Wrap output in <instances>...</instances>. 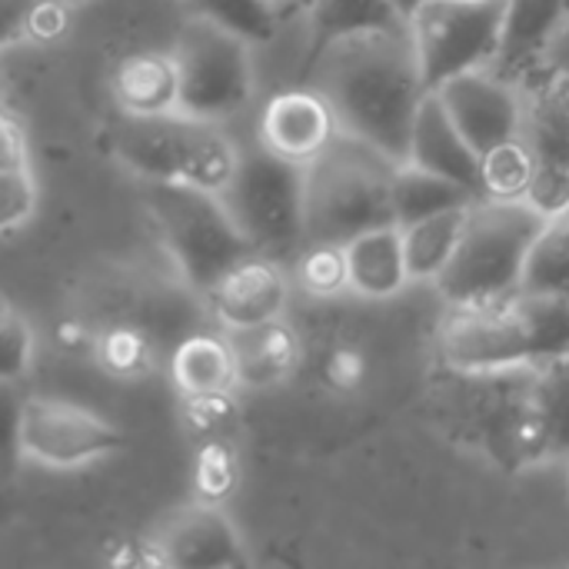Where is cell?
Segmentation results:
<instances>
[{
  "label": "cell",
  "mask_w": 569,
  "mask_h": 569,
  "mask_svg": "<svg viewBox=\"0 0 569 569\" xmlns=\"http://www.w3.org/2000/svg\"><path fill=\"white\" fill-rule=\"evenodd\" d=\"M333 107L343 133H353L397 163L410 160V137L423 97L420 57L410 27L360 30L327 43L297 77Z\"/></svg>",
  "instance_id": "obj_1"
},
{
  "label": "cell",
  "mask_w": 569,
  "mask_h": 569,
  "mask_svg": "<svg viewBox=\"0 0 569 569\" xmlns=\"http://www.w3.org/2000/svg\"><path fill=\"white\" fill-rule=\"evenodd\" d=\"M397 167L373 143L340 130L307 163V243H347L363 230L397 223Z\"/></svg>",
  "instance_id": "obj_2"
},
{
  "label": "cell",
  "mask_w": 569,
  "mask_h": 569,
  "mask_svg": "<svg viewBox=\"0 0 569 569\" xmlns=\"http://www.w3.org/2000/svg\"><path fill=\"white\" fill-rule=\"evenodd\" d=\"M143 203L167 260L197 297H207L230 267L253 253L220 193L183 180H147Z\"/></svg>",
  "instance_id": "obj_3"
},
{
  "label": "cell",
  "mask_w": 569,
  "mask_h": 569,
  "mask_svg": "<svg viewBox=\"0 0 569 569\" xmlns=\"http://www.w3.org/2000/svg\"><path fill=\"white\" fill-rule=\"evenodd\" d=\"M547 220L530 200H473L463 240L437 280L440 297L447 303H497L517 297L527 253Z\"/></svg>",
  "instance_id": "obj_4"
},
{
  "label": "cell",
  "mask_w": 569,
  "mask_h": 569,
  "mask_svg": "<svg viewBox=\"0 0 569 569\" xmlns=\"http://www.w3.org/2000/svg\"><path fill=\"white\" fill-rule=\"evenodd\" d=\"M253 253L283 267L307 247V163L273 153L260 137L240 143V163L220 193Z\"/></svg>",
  "instance_id": "obj_5"
},
{
  "label": "cell",
  "mask_w": 569,
  "mask_h": 569,
  "mask_svg": "<svg viewBox=\"0 0 569 569\" xmlns=\"http://www.w3.org/2000/svg\"><path fill=\"white\" fill-rule=\"evenodd\" d=\"M180 70V113L210 123H230L257 93L253 43L243 37L190 17L173 43Z\"/></svg>",
  "instance_id": "obj_6"
},
{
  "label": "cell",
  "mask_w": 569,
  "mask_h": 569,
  "mask_svg": "<svg viewBox=\"0 0 569 569\" xmlns=\"http://www.w3.org/2000/svg\"><path fill=\"white\" fill-rule=\"evenodd\" d=\"M507 23V0H427L410 17L427 90L457 73L490 67L497 60Z\"/></svg>",
  "instance_id": "obj_7"
},
{
  "label": "cell",
  "mask_w": 569,
  "mask_h": 569,
  "mask_svg": "<svg viewBox=\"0 0 569 569\" xmlns=\"http://www.w3.org/2000/svg\"><path fill=\"white\" fill-rule=\"evenodd\" d=\"M10 440L17 457L47 470L90 467L127 447V437L113 420L60 397H27L13 410Z\"/></svg>",
  "instance_id": "obj_8"
},
{
  "label": "cell",
  "mask_w": 569,
  "mask_h": 569,
  "mask_svg": "<svg viewBox=\"0 0 569 569\" xmlns=\"http://www.w3.org/2000/svg\"><path fill=\"white\" fill-rule=\"evenodd\" d=\"M437 353L443 370L460 373L537 367L530 330L513 297L497 303H447L437 327Z\"/></svg>",
  "instance_id": "obj_9"
},
{
  "label": "cell",
  "mask_w": 569,
  "mask_h": 569,
  "mask_svg": "<svg viewBox=\"0 0 569 569\" xmlns=\"http://www.w3.org/2000/svg\"><path fill=\"white\" fill-rule=\"evenodd\" d=\"M523 140L533 150L537 177L530 203L543 217L569 210V73L547 67L523 83Z\"/></svg>",
  "instance_id": "obj_10"
},
{
  "label": "cell",
  "mask_w": 569,
  "mask_h": 569,
  "mask_svg": "<svg viewBox=\"0 0 569 569\" xmlns=\"http://www.w3.org/2000/svg\"><path fill=\"white\" fill-rule=\"evenodd\" d=\"M437 97L480 153L523 133V87L493 67L450 77L437 87Z\"/></svg>",
  "instance_id": "obj_11"
},
{
  "label": "cell",
  "mask_w": 569,
  "mask_h": 569,
  "mask_svg": "<svg viewBox=\"0 0 569 569\" xmlns=\"http://www.w3.org/2000/svg\"><path fill=\"white\" fill-rule=\"evenodd\" d=\"M153 543L170 569H237L250 557L220 503H187L160 520Z\"/></svg>",
  "instance_id": "obj_12"
},
{
  "label": "cell",
  "mask_w": 569,
  "mask_h": 569,
  "mask_svg": "<svg viewBox=\"0 0 569 569\" xmlns=\"http://www.w3.org/2000/svg\"><path fill=\"white\" fill-rule=\"evenodd\" d=\"M340 133L333 107L310 83H293L277 90L257 123V137L280 157L293 163H310Z\"/></svg>",
  "instance_id": "obj_13"
},
{
  "label": "cell",
  "mask_w": 569,
  "mask_h": 569,
  "mask_svg": "<svg viewBox=\"0 0 569 569\" xmlns=\"http://www.w3.org/2000/svg\"><path fill=\"white\" fill-rule=\"evenodd\" d=\"M287 270L290 267H283L263 253H250L237 267H230L203 300L210 303V310L223 330L277 320V317H283L287 297H290Z\"/></svg>",
  "instance_id": "obj_14"
},
{
  "label": "cell",
  "mask_w": 569,
  "mask_h": 569,
  "mask_svg": "<svg viewBox=\"0 0 569 569\" xmlns=\"http://www.w3.org/2000/svg\"><path fill=\"white\" fill-rule=\"evenodd\" d=\"M569 23V0H507V23L490 63L513 83H530L547 70L550 50Z\"/></svg>",
  "instance_id": "obj_15"
},
{
  "label": "cell",
  "mask_w": 569,
  "mask_h": 569,
  "mask_svg": "<svg viewBox=\"0 0 569 569\" xmlns=\"http://www.w3.org/2000/svg\"><path fill=\"white\" fill-rule=\"evenodd\" d=\"M187 130L190 117L163 113V117H127L113 137V150L120 163L147 180H180L183 177V153H187Z\"/></svg>",
  "instance_id": "obj_16"
},
{
  "label": "cell",
  "mask_w": 569,
  "mask_h": 569,
  "mask_svg": "<svg viewBox=\"0 0 569 569\" xmlns=\"http://www.w3.org/2000/svg\"><path fill=\"white\" fill-rule=\"evenodd\" d=\"M410 163H420L433 173H443L463 187H470L477 197H483L480 187V150L460 133L453 117L447 113L437 90H430L420 103L413 137H410Z\"/></svg>",
  "instance_id": "obj_17"
},
{
  "label": "cell",
  "mask_w": 569,
  "mask_h": 569,
  "mask_svg": "<svg viewBox=\"0 0 569 569\" xmlns=\"http://www.w3.org/2000/svg\"><path fill=\"white\" fill-rule=\"evenodd\" d=\"M223 333L233 350L240 387H250V390L280 387L297 373V367L303 360L300 337L293 333V327L283 317L250 323V327H230Z\"/></svg>",
  "instance_id": "obj_18"
},
{
  "label": "cell",
  "mask_w": 569,
  "mask_h": 569,
  "mask_svg": "<svg viewBox=\"0 0 569 569\" xmlns=\"http://www.w3.org/2000/svg\"><path fill=\"white\" fill-rule=\"evenodd\" d=\"M110 90L127 117L180 113V70L173 50H133L120 57L110 77Z\"/></svg>",
  "instance_id": "obj_19"
},
{
  "label": "cell",
  "mask_w": 569,
  "mask_h": 569,
  "mask_svg": "<svg viewBox=\"0 0 569 569\" xmlns=\"http://www.w3.org/2000/svg\"><path fill=\"white\" fill-rule=\"evenodd\" d=\"M343 250H347V270H350L353 293H360L367 300H390L410 283L400 223L363 230L353 240H347Z\"/></svg>",
  "instance_id": "obj_20"
},
{
  "label": "cell",
  "mask_w": 569,
  "mask_h": 569,
  "mask_svg": "<svg viewBox=\"0 0 569 569\" xmlns=\"http://www.w3.org/2000/svg\"><path fill=\"white\" fill-rule=\"evenodd\" d=\"M307 7H310V30H307V53H303L300 73L337 37L360 33V30L407 27V20L393 10L390 0H307Z\"/></svg>",
  "instance_id": "obj_21"
},
{
  "label": "cell",
  "mask_w": 569,
  "mask_h": 569,
  "mask_svg": "<svg viewBox=\"0 0 569 569\" xmlns=\"http://www.w3.org/2000/svg\"><path fill=\"white\" fill-rule=\"evenodd\" d=\"M170 373L180 393H220L240 387L227 333H210V330L187 333L173 347Z\"/></svg>",
  "instance_id": "obj_22"
},
{
  "label": "cell",
  "mask_w": 569,
  "mask_h": 569,
  "mask_svg": "<svg viewBox=\"0 0 569 569\" xmlns=\"http://www.w3.org/2000/svg\"><path fill=\"white\" fill-rule=\"evenodd\" d=\"M473 203L423 217L417 223L403 227V247H407V267H410V280H430L437 283L440 273L450 267L463 230H467V217H470Z\"/></svg>",
  "instance_id": "obj_23"
},
{
  "label": "cell",
  "mask_w": 569,
  "mask_h": 569,
  "mask_svg": "<svg viewBox=\"0 0 569 569\" xmlns=\"http://www.w3.org/2000/svg\"><path fill=\"white\" fill-rule=\"evenodd\" d=\"M480 200L470 187L443 177V173H433L420 163H400L397 167V177H393V217L400 227L407 223H417L423 217H433V213H443V210H453V207H463V203H473Z\"/></svg>",
  "instance_id": "obj_24"
},
{
  "label": "cell",
  "mask_w": 569,
  "mask_h": 569,
  "mask_svg": "<svg viewBox=\"0 0 569 569\" xmlns=\"http://www.w3.org/2000/svg\"><path fill=\"white\" fill-rule=\"evenodd\" d=\"M0 197H3V233H17L30 223L37 210V180L30 167L27 127L13 110L3 113V170H0Z\"/></svg>",
  "instance_id": "obj_25"
},
{
  "label": "cell",
  "mask_w": 569,
  "mask_h": 569,
  "mask_svg": "<svg viewBox=\"0 0 569 569\" xmlns=\"http://www.w3.org/2000/svg\"><path fill=\"white\" fill-rule=\"evenodd\" d=\"M90 357L107 377L120 383H133L157 367V337L143 320L123 317L100 327Z\"/></svg>",
  "instance_id": "obj_26"
},
{
  "label": "cell",
  "mask_w": 569,
  "mask_h": 569,
  "mask_svg": "<svg viewBox=\"0 0 569 569\" xmlns=\"http://www.w3.org/2000/svg\"><path fill=\"white\" fill-rule=\"evenodd\" d=\"M237 163H240V143L223 130V123L190 117L180 180L210 193H223L237 173Z\"/></svg>",
  "instance_id": "obj_27"
},
{
  "label": "cell",
  "mask_w": 569,
  "mask_h": 569,
  "mask_svg": "<svg viewBox=\"0 0 569 569\" xmlns=\"http://www.w3.org/2000/svg\"><path fill=\"white\" fill-rule=\"evenodd\" d=\"M520 293H547V297H569V223L563 217H550L533 240Z\"/></svg>",
  "instance_id": "obj_28"
},
{
  "label": "cell",
  "mask_w": 569,
  "mask_h": 569,
  "mask_svg": "<svg viewBox=\"0 0 569 569\" xmlns=\"http://www.w3.org/2000/svg\"><path fill=\"white\" fill-rule=\"evenodd\" d=\"M533 177L537 160L523 133L480 153V187L490 200H530Z\"/></svg>",
  "instance_id": "obj_29"
},
{
  "label": "cell",
  "mask_w": 569,
  "mask_h": 569,
  "mask_svg": "<svg viewBox=\"0 0 569 569\" xmlns=\"http://www.w3.org/2000/svg\"><path fill=\"white\" fill-rule=\"evenodd\" d=\"M190 17H203L253 47H267L277 40L280 17L277 0H183Z\"/></svg>",
  "instance_id": "obj_30"
},
{
  "label": "cell",
  "mask_w": 569,
  "mask_h": 569,
  "mask_svg": "<svg viewBox=\"0 0 569 569\" xmlns=\"http://www.w3.org/2000/svg\"><path fill=\"white\" fill-rule=\"evenodd\" d=\"M513 303H517V310L530 330L537 367L569 357V297L517 293Z\"/></svg>",
  "instance_id": "obj_31"
},
{
  "label": "cell",
  "mask_w": 569,
  "mask_h": 569,
  "mask_svg": "<svg viewBox=\"0 0 569 569\" xmlns=\"http://www.w3.org/2000/svg\"><path fill=\"white\" fill-rule=\"evenodd\" d=\"M533 400H537V410L547 423L550 463L569 460V357L537 367Z\"/></svg>",
  "instance_id": "obj_32"
},
{
  "label": "cell",
  "mask_w": 569,
  "mask_h": 569,
  "mask_svg": "<svg viewBox=\"0 0 569 569\" xmlns=\"http://www.w3.org/2000/svg\"><path fill=\"white\" fill-rule=\"evenodd\" d=\"M193 493L203 503H227L240 483V453L237 440H197L193 443Z\"/></svg>",
  "instance_id": "obj_33"
},
{
  "label": "cell",
  "mask_w": 569,
  "mask_h": 569,
  "mask_svg": "<svg viewBox=\"0 0 569 569\" xmlns=\"http://www.w3.org/2000/svg\"><path fill=\"white\" fill-rule=\"evenodd\" d=\"M290 270H293L297 287H303L310 297H337L350 290L343 243H307Z\"/></svg>",
  "instance_id": "obj_34"
},
{
  "label": "cell",
  "mask_w": 569,
  "mask_h": 569,
  "mask_svg": "<svg viewBox=\"0 0 569 569\" xmlns=\"http://www.w3.org/2000/svg\"><path fill=\"white\" fill-rule=\"evenodd\" d=\"M183 427L190 440H237L240 437V407L233 390L220 393H183Z\"/></svg>",
  "instance_id": "obj_35"
},
{
  "label": "cell",
  "mask_w": 569,
  "mask_h": 569,
  "mask_svg": "<svg viewBox=\"0 0 569 569\" xmlns=\"http://www.w3.org/2000/svg\"><path fill=\"white\" fill-rule=\"evenodd\" d=\"M0 343H3V357H0L3 383L13 387L33 363V327L10 300H3L0 307Z\"/></svg>",
  "instance_id": "obj_36"
},
{
  "label": "cell",
  "mask_w": 569,
  "mask_h": 569,
  "mask_svg": "<svg viewBox=\"0 0 569 569\" xmlns=\"http://www.w3.org/2000/svg\"><path fill=\"white\" fill-rule=\"evenodd\" d=\"M370 377V360L357 343H333L320 360V380L333 393H357Z\"/></svg>",
  "instance_id": "obj_37"
},
{
  "label": "cell",
  "mask_w": 569,
  "mask_h": 569,
  "mask_svg": "<svg viewBox=\"0 0 569 569\" xmlns=\"http://www.w3.org/2000/svg\"><path fill=\"white\" fill-rule=\"evenodd\" d=\"M70 27V3L63 0H40L27 23V40L33 43H53Z\"/></svg>",
  "instance_id": "obj_38"
},
{
  "label": "cell",
  "mask_w": 569,
  "mask_h": 569,
  "mask_svg": "<svg viewBox=\"0 0 569 569\" xmlns=\"http://www.w3.org/2000/svg\"><path fill=\"white\" fill-rule=\"evenodd\" d=\"M97 333H100V327L87 323L83 317H63V320L57 323V343H60L67 353H80V350L93 353Z\"/></svg>",
  "instance_id": "obj_39"
},
{
  "label": "cell",
  "mask_w": 569,
  "mask_h": 569,
  "mask_svg": "<svg viewBox=\"0 0 569 569\" xmlns=\"http://www.w3.org/2000/svg\"><path fill=\"white\" fill-rule=\"evenodd\" d=\"M547 67H557V70H567L569 73V23L567 30L560 33V40L553 43V50H550V63Z\"/></svg>",
  "instance_id": "obj_40"
},
{
  "label": "cell",
  "mask_w": 569,
  "mask_h": 569,
  "mask_svg": "<svg viewBox=\"0 0 569 569\" xmlns=\"http://www.w3.org/2000/svg\"><path fill=\"white\" fill-rule=\"evenodd\" d=\"M390 3H393V10H397V13H400L407 23H410V17H413V13H417V10H420L427 0H390Z\"/></svg>",
  "instance_id": "obj_41"
},
{
  "label": "cell",
  "mask_w": 569,
  "mask_h": 569,
  "mask_svg": "<svg viewBox=\"0 0 569 569\" xmlns=\"http://www.w3.org/2000/svg\"><path fill=\"white\" fill-rule=\"evenodd\" d=\"M63 3H70V7H83V3H90V0H63Z\"/></svg>",
  "instance_id": "obj_42"
},
{
  "label": "cell",
  "mask_w": 569,
  "mask_h": 569,
  "mask_svg": "<svg viewBox=\"0 0 569 569\" xmlns=\"http://www.w3.org/2000/svg\"><path fill=\"white\" fill-rule=\"evenodd\" d=\"M563 220H567V223H569V210H567V213H563Z\"/></svg>",
  "instance_id": "obj_43"
}]
</instances>
